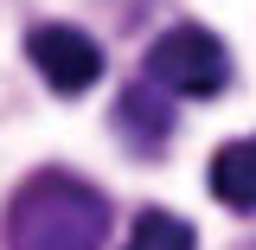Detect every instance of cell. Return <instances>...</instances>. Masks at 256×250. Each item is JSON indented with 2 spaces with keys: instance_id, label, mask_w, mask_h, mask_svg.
<instances>
[{
  "instance_id": "277c9868",
  "label": "cell",
  "mask_w": 256,
  "mask_h": 250,
  "mask_svg": "<svg viewBox=\"0 0 256 250\" xmlns=\"http://www.w3.org/2000/svg\"><path fill=\"white\" fill-rule=\"evenodd\" d=\"M116 128H122V141L134 148V154H154L160 141L173 135V109H166V96H160L154 77L122 90V103H116Z\"/></svg>"
},
{
  "instance_id": "3957f363",
  "label": "cell",
  "mask_w": 256,
  "mask_h": 250,
  "mask_svg": "<svg viewBox=\"0 0 256 250\" xmlns=\"http://www.w3.org/2000/svg\"><path fill=\"white\" fill-rule=\"evenodd\" d=\"M26 58L58 96H84L102 77V45L90 32H77V26H32L26 32Z\"/></svg>"
},
{
  "instance_id": "6da1fadb",
  "label": "cell",
  "mask_w": 256,
  "mask_h": 250,
  "mask_svg": "<svg viewBox=\"0 0 256 250\" xmlns=\"http://www.w3.org/2000/svg\"><path fill=\"white\" fill-rule=\"evenodd\" d=\"M109 199L77 173H32L6 205V250H102Z\"/></svg>"
},
{
  "instance_id": "7a4b0ae2",
  "label": "cell",
  "mask_w": 256,
  "mask_h": 250,
  "mask_svg": "<svg viewBox=\"0 0 256 250\" xmlns=\"http://www.w3.org/2000/svg\"><path fill=\"white\" fill-rule=\"evenodd\" d=\"M148 77L173 96H218L230 84V52L205 26H173L148 45Z\"/></svg>"
},
{
  "instance_id": "8992f818",
  "label": "cell",
  "mask_w": 256,
  "mask_h": 250,
  "mask_svg": "<svg viewBox=\"0 0 256 250\" xmlns=\"http://www.w3.org/2000/svg\"><path fill=\"white\" fill-rule=\"evenodd\" d=\"M198 244V237H192V224L180 218V212H141V218H134V231H128V244L122 250H192Z\"/></svg>"
},
{
  "instance_id": "5b68a950",
  "label": "cell",
  "mask_w": 256,
  "mask_h": 250,
  "mask_svg": "<svg viewBox=\"0 0 256 250\" xmlns=\"http://www.w3.org/2000/svg\"><path fill=\"white\" fill-rule=\"evenodd\" d=\"M212 199H224L230 212H256V135H237L212 154Z\"/></svg>"
}]
</instances>
